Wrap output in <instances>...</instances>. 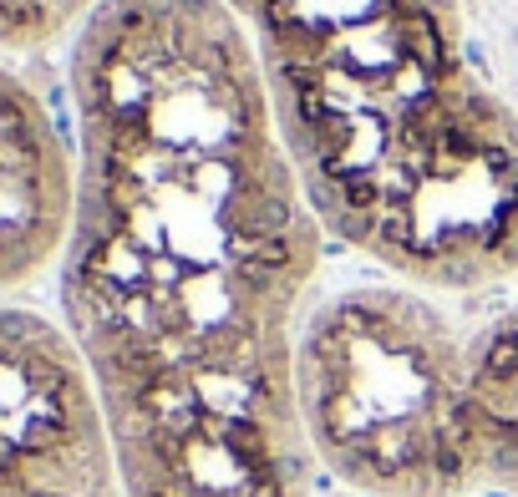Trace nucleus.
I'll return each instance as SVG.
<instances>
[{"instance_id":"2","label":"nucleus","mask_w":518,"mask_h":497,"mask_svg":"<svg viewBox=\"0 0 518 497\" xmlns=\"http://www.w3.org/2000/svg\"><path fill=\"white\" fill-rule=\"evenodd\" d=\"M320 229L422 290L518 274V112L457 0H224Z\"/></svg>"},{"instance_id":"1","label":"nucleus","mask_w":518,"mask_h":497,"mask_svg":"<svg viewBox=\"0 0 518 497\" xmlns=\"http://www.w3.org/2000/svg\"><path fill=\"white\" fill-rule=\"evenodd\" d=\"M62 315L123 497H315L295 345L320 218L224 0H102L72 51Z\"/></svg>"},{"instance_id":"6","label":"nucleus","mask_w":518,"mask_h":497,"mask_svg":"<svg viewBox=\"0 0 518 497\" xmlns=\"http://www.w3.org/2000/svg\"><path fill=\"white\" fill-rule=\"evenodd\" d=\"M468 411L483 487L518 497V305L468 341Z\"/></svg>"},{"instance_id":"4","label":"nucleus","mask_w":518,"mask_h":497,"mask_svg":"<svg viewBox=\"0 0 518 497\" xmlns=\"http://www.w3.org/2000/svg\"><path fill=\"white\" fill-rule=\"evenodd\" d=\"M107 417L66 325L0 305V497H117Z\"/></svg>"},{"instance_id":"7","label":"nucleus","mask_w":518,"mask_h":497,"mask_svg":"<svg viewBox=\"0 0 518 497\" xmlns=\"http://www.w3.org/2000/svg\"><path fill=\"white\" fill-rule=\"evenodd\" d=\"M102 11V0H0V46L5 51H41L56 36Z\"/></svg>"},{"instance_id":"3","label":"nucleus","mask_w":518,"mask_h":497,"mask_svg":"<svg viewBox=\"0 0 518 497\" xmlns=\"http://www.w3.org/2000/svg\"><path fill=\"white\" fill-rule=\"evenodd\" d=\"M295 406L315 467L345 497L483 493L468 341L402 284H351L305 315Z\"/></svg>"},{"instance_id":"5","label":"nucleus","mask_w":518,"mask_h":497,"mask_svg":"<svg viewBox=\"0 0 518 497\" xmlns=\"http://www.w3.org/2000/svg\"><path fill=\"white\" fill-rule=\"evenodd\" d=\"M81 157L31 81L0 66V290L41 280L72 244Z\"/></svg>"},{"instance_id":"8","label":"nucleus","mask_w":518,"mask_h":497,"mask_svg":"<svg viewBox=\"0 0 518 497\" xmlns=\"http://www.w3.org/2000/svg\"><path fill=\"white\" fill-rule=\"evenodd\" d=\"M335 497H345V493H335Z\"/></svg>"}]
</instances>
